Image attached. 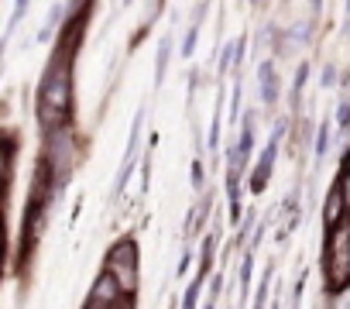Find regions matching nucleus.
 <instances>
[{
  "label": "nucleus",
  "mask_w": 350,
  "mask_h": 309,
  "mask_svg": "<svg viewBox=\"0 0 350 309\" xmlns=\"http://www.w3.org/2000/svg\"><path fill=\"white\" fill-rule=\"evenodd\" d=\"M72 45L59 42V52L52 55L42 86H38V124L45 131L66 127L72 113Z\"/></svg>",
  "instance_id": "obj_1"
},
{
  "label": "nucleus",
  "mask_w": 350,
  "mask_h": 309,
  "mask_svg": "<svg viewBox=\"0 0 350 309\" xmlns=\"http://www.w3.org/2000/svg\"><path fill=\"white\" fill-rule=\"evenodd\" d=\"M323 285L329 295L350 288V217L326 234L323 244Z\"/></svg>",
  "instance_id": "obj_2"
},
{
  "label": "nucleus",
  "mask_w": 350,
  "mask_h": 309,
  "mask_svg": "<svg viewBox=\"0 0 350 309\" xmlns=\"http://www.w3.org/2000/svg\"><path fill=\"white\" fill-rule=\"evenodd\" d=\"M42 162L45 169L52 172V183L55 189L66 186V179L72 176L76 162H79V144H76V134L72 127H55V131H45V151H42Z\"/></svg>",
  "instance_id": "obj_3"
},
{
  "label": "nucleus",
  "mask_w": 350,
  "mask_h": 309,
  "mask_svg": "<svg viewBox=\"0 0 350 309\" xmlns=\"http://www.w3.org/2000/svg\"><path fill=\"white\" fill-rule=\"evenodd\" d=\"M137 241L134 237H120V241H113L110 244V251H107V275H113L117 278V285L124 288V295H134L137 292Z\"/></svg>",
  "instance_id": "obj_4"
},
{
  "label": "nucleus",
  "mask_w": 350,
  "mask_h": 309,
  "mask_svg": "<svg viewBox=\"0 0 350 309\" xmlns=\"http://www.w3.org/2000/svg\"><path fill=\"white\" fill-rule=\"evenodd\" d=\"M124 299H127V295H124V288L117 285V278L107 275V271H100L96 282H93V288H90V302L100 306V309H120Z\"/></svg>",
  "instance_id": "obj_5"
},
{
  "label": "nucleus",
  "mask_w": 350,
  "mask_h": 309,
  "mask_svg": "<svg viewBox=\"0 0 350 309\" xmlns=\"http://www.w3.org/2000/svg\"><path fill=\"white\" fill-rule=\"evenodd\" d=\"M275 159H278V144L268 141V144L261 148V154H258L254 172H251V193H265V189H268V179H271V172H275Z\"/></svg>",
  "instance_id": "obj_6"
},
{
  "label": "nucleus",
  "mask_w": 350,
  "mask_h": 309,
  "mask_svg": "<svg viewBox=\"0 0 350 309\" xmlns=\"http://www.w3.org/2000/svg\"><path fill=\"white\" fill-rule=\"evenodd\" d=\"M347 217H350V210H347V203H343L340 186L333 183V189L326 193V203H323V227H326V234H329L333 227H340Z\"/></svg>",
  "instance_id": "obj_7"
},
{
  "label": "nucleus",
  "mask_w": 350,
  "mask_h": 309,
  "mask_svg": "<svg viewBox=\"0 0 350 309\" xmlns=\"http://www.w3.org/2000/svg\"><path fill=\"white\" fill-rule=\"evenodd\" d=\"M258 86H261V103H265V107H275V103H278V96H282V93H278L282 86H278L275 62H268V59L261 62V69H258Z\"/></svg>",
  "instance_id": "obj_8"
},
{
  "label": "nucleus",
  "mask_w": 350,
  "mask_h": 309,
  "mask_svg": "<svg viewBox=\"0 0 350 309\" xmlns=\"http://www.w3.org/2000/svg\"><path fill=\"white\" fill-rule=\"evenodd\" d=\"M237 151H241V159L247 162L251 159V151H254V110H247L244 113V127H241V134H237V144H234Z\"/></svg>",
  "instance_id": "obj_9"
},
{
  "label": "nucleus",
  "mask_w": 350,
  "mask_h": 309,
  "mask_svg": "<svg viewBox=\"0 0 350 309\" xmlns=\"http://www.w3.org/2000/svg\"><path fill=\"white\" fill-rule=\"evenodd\" d=\"M329 141H333V131H329V124L323 120L319 124V131H316V148H312V159H316V165L326 159V151H329Z\"/></svg>",
  "instance_id": "obj_10"
},
{
  "label": "nucleus",
  "mask_w": 350,
  "mask_h": 309,
  "mask_svg": "<svg viewBox=\"0 0 350 309\" xmlns=\"http://www.w3.org/2000/svg\"><path fill=\"white\" fill-rule=\"evenodd\" d=\"M168 59H172V38H161V49H158V55H154L158 83H161V79H165V72H168Z\"/></svg>",
  "instance_id": "obj_11"
},
{
  "label": "nucleus",
  "mask_w": 350,
  "mask_h": 309,
  "mask_svg": "<svg viewBox=\"0 0 350 309\" xmlns=\"http://www.w3.org/2000/svg\"><path fill=\"white\" fill-rule=\"evenodd\" d=\"M336 186H340V193H343V203H347V210H350V148H347V159H343V165H340Z\"/></svg>",
  "instance_id": "obj_12"
},
{
  "label": "nucleus",
  "mask_w": 350,
  "mask_h": 309,
  "mask_svg": "<svg viewBox=\"0 0 350 309\" xmlns=\"http://www.w3.org/2000/svg\"><path fill=\"white\" fill-rule=\"evenodd\" d=\"M8 176H11V148L0 141V193L8 189Z\"/></svg>",
  "instance_id": "obj_13"
},
{
  "label": "nucleus",
  "mask_w": 350,
  "mask_h": 309,
  "mask_svg": "<svg viewBox=\"0 0 350 309\" xmlns=\"http://www.w3.org/2000/svg\"><path fill=\"white\" fill-rule=\"evenodd\" d=\"M306 79H309V62H302V66L295 69V79H292V100H302V86H306Z\"/></svg>",
  "instance_id": "obj_14"
},
{
  "label": "nucleus",
  "mask_w": 350,
  "mask_h": 309,
  "mask_svg": "<svg viewBox=\"0 0 350 309\" xmlns=\"http://www.w3.org/2000/svg\"><path fill=\"white\" fill-rule=\"evenodd\" d=\"M336 131L340 134H350V100H343L336 107Z\"/></svg>",
  "instance_id": "obj_15"
},
{
  "label": "nucleus",
  "mask_w": 350,
  "mask_h": 309,
  "mask_svg": "<svg viewBox=\"0 0 350 309\" xmlns=\"http://www.w3.org/2000/svg\"><path fill=\"white\" fill-rule=\"evenodd\" d=\"M196 38H200V21L186 31V38H183V45H179V49H183V55H193V52H196Z\"/></svg>",
  "instance_id": "obj_16"
},
{
  "label": "nucleus",
  "mask_w": 350,
  "mask_h": 309,
  "mask_svg": "<svg viewBox=\"0 0 350 309\" xmlns=\"http://www.w3.org/2000/svg\"><path fill=\"white\" fill-rule=\"evenodd\" d=\"M247 282H251V251L244 254V265H241V292H247Z\"/></svg>",
  "instance_id": "obj_17"
},
{
  "label": "nucleus",
  "mask_w": 350,
  "mask_h": 309,
  "mask_svg": "<svg viewBox=\"0 0 350 309\" xmlns=\"http://www.w3.org/2000/svg\"><path fill=\"white\" fill-rule=\"evenodd\" d=\"M336 79H340V76H336V69H333V66H326V69H323V76H319V83H323V86H336Z\"/></svg>",
  "instance_id": "obj_18"
},
{
  "label": "nucleus",
  "mask_w": 350,
  "mask_h": 309,
  "mask_svg": "<svg viewBox=\"0 0 350 309\" xmlns=\"http://www.w3.org/2000/svg\"><path fill=\"white\" fill-rule=\"evenodd\" d=\"M200 183H203V165L193 162V186H200Z\"/></svg>",
  "instance_id": "obj_19"
},
{
  "label": "nucleus",
  "mask_w": 350,
  "mask_h": 309,
  "mask_svg": "<svg viewBox=\"0 0 350 309\" xmlns=\"http://www.w3.org/2000/svg\"><path fill=\"white\" fill-rule=\"evenodd\" d=\"M4 244H8V234H4V220H0V254H4Z\"/></svg>",
  "instance_id": "obj_20"
},
{
  "label": "nucleus",
  "mask_w": 350,
  "mask_h": 309,
  "mask_svg": "<svg viewBox=\"0 0 350 309\" xmlns=\"http://www.w3.org/2000/svg\"><path fill=\"white\" fill-rule=\"evenodd\" d=\"M343 83H347V86H350V72H347V76H343Z\"/></svg>",
  "instance_id": "obj_21"
},
{
  "label": "nucleus",
  "mask_w": 350,
  "mask_h": 309,
  "mask_svg": "<svg viewBox=\"0 0 350 309\" xmlns=\"http://www.w3.org/2000/svg\"><path fill=\"white\" fill-rule=\"evenodd\" d=\"M86 309H100V306H93V302H86Z\"/></svg>",
  "instance_id": "obj_22"
},
{
  "label": "nucleus",
  "mask_w": 350,
  "mask_h": 309,
  "mask_svg": "<svg viewBox=\"0 0 350 309\" xmlns=\"http://www.w3.org/2000/svg\"><path fill=\"white\" fill-rule=\"evenodd\" d=\"M347 14H350V4H347Z\"/></svg>",
  "instance_id": "obj_23"
},
{
  "label": "nucleus",
  "mask_w": 350,
  "mask_h": 309,
  "mask_svg": "<svg viewBox=\"0 0 350 309\" xmlns=\"http://www.w3.org/2000/svg\"><path fill=\"white\" fill-rule=\"evenodd\" d=\"M347 309H350V306H347Z\"/></svg>",
  "instance_id": "obj_24"
}]
</instances>
